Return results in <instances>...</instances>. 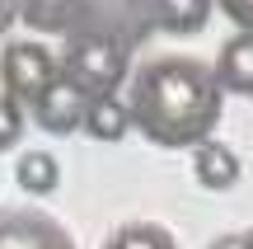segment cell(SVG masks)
Masks as SVG:
<instances>
[{"mask_svg":"<svg viewBox=\"0 0 253 249\" xmlns=\"http://www.w3.org/2000/svg\"><path fill=\"white\" fill-rule=\"evenodd\" d=\"M126 118L145 141L164 150L202 146L220 122V85L211 66L192 56H160L136 71L126 94Z\"/></svg>","mask_w":253,"mask_h":249,"instance_id":"1","label":"cell"},{"mask_svg":"<svg viewBox=\"0 0 253 249\" xmlns=\"http://www.w3.org/2000/svg\"><path fill=\"white\" fill-rule=\"evenodd\" d=\"M61 75L84 99H113V90H118L122 75H126V52L113 38H84V43H75L66 52Z\"/></svg>","mask_w":253,"mask_h":249,"instance_id":"2","label":"cell"},{"mask_svg":"<svg viewBox=\"0 0 253 249\" xmlns=\"http://www.w3.org/2000/svg\"><path fill=\"white\" fill-rule=\"evenodd\" d=\"M56 75H61V66H56L52 52H47V47H38V43H14V47H5V56H0L5 99L28 103V108H33V99L56 80Z\"/></svg>","mask_w":253,"mask_h":249,"instance_id":"3","label":"cell"},{"mask_svg":"<svg viewBox=\"0 0 253 249\" xmlns=\"http://www.w3.org/2000/svg\"><path fill=\"white\" fill-rule=\"evenodd\" d=\"M84 108H89V99H84V94L75 90L66 75H56V80L33 99V118H38V127L52 132V137H66V132H75V127L84 122Z\"/></svg>","mask_w":253,"mask_h":249,"instance_id":"4","label":"cell"},{"mask_svg":"<svg viewBox=\"0 0 253 249\" xmlns=\"http://www.w3.org/2000/svg\"><path fill=\"white\" fill-rule=\"evenodd\" d=\"M0 249H75V245L56 221L14 212V216H0Z\"/></svg>","mask_w":253,"mask_h":249,"instance_id":"5","label":"cell"},{"mask_svg":"<svg viewBox=\"0 0 253 249\" xmlns=\"http://www.w3.org/2000/svg\"><path fill=\"white\" fill-rule=\"evenodd\" d=\"M211 75H216L220 94L230 90V94H249L253 99V33L230 38V43L220 47L216 66H211Z\"/></svg>","mask_w":253,"mask_h":249,"instance_id":"6","label":"cell"},{"mask_svg":"<svg viewBox=\"0 0 253 249\" xmlns=\"http://www.w3.org/2000/svg\"><path fill=\"white\" fill-rule=\"evenodd\" d=\"M192 174H197V184L211 188V193L235 188L239 184V155L230 146H220V141H202V146L192 150Z\"/></svg>","mask_w":253,"mask_h":249,"instance_id":"7","label":"cell"},{"mask_svg":"<svg viewBox=\"0 0 253 249\" xmlns=\"http://www.w3.org/2000/svg\"><path fill=\"white\" fill-rule=\"evenodd\" d=\"M126 127H131V118H126L122 99H89V108H84V132H89L94 141H122Z\"/></svg>","mask_w":253,"mask_h":249,"instance_id":"8","label":"cell"},{"mask_svg":"<svg viewBox=\"0 0 253 249\" xmlns=\"http://www.w3.org/2000/svg\"><path fill=\"white\" fill-rule=\"evenodd\" d=\"M211 14V0H155V19L169 33H197Z\"/></svg>","mask_w":253,"mask_h":249,"instance_id":"9","label":"cell"},{"mask_svg":"<svg viewBox=\"0 0 253 249\" xmlns=\"http://www.w3.org/2000/svg\"><path fill=\"white\" fill-rule=\"evenodd\" d=\"M14 179H19L24 193H52L56 179H61V169H56V160L47 155V150H28V155H19Z\"/></svg>","mask_w":253,"mask_h":249,"instance_id":"10","label":"cell"},{"mask_svg":"<svg viewBox=\"0 0 253 249\" xmlns=\"http://www.w3.org/2000/svg\"><path fill=\"white\" fill-rule=\"evenodd\" d=\"M103 249H178V245H173V235L164 231V226L136 221V226H118Z\"/></svg>","mask_w":253,"mask_h":249,"instance_id":"11","label":"cell"},{"mask_svg":"<svg viewBox=\"0 0 253 249\" xmlns=\"http://www.w3.org/2000/svg\"><path fill=\"white\" fill-rule=\"evenodd\" d=\"M19 137H24V113H19L14 99H5V94H0V150H9Z\"/></svg>","mask_w":253,"mask_h":249,"instance_id":"12","label":"cell"},{"mask_svg":"<svg viewBox=\"0 0 253 249\" xmlns=\"http://www.w3.org/2000/svg\"><path fill=\"white\" fill-rule=\"evenodd\" d=\"M220 9H225L244 33H253V0H220Z\"/></svg>","mask_w":253,"mask_h":249,"instance_id":"13","label":"cell"},{"mask_svg":"<svg viewBox=\"0 0 253 249\" xmlns=\"http://www.w3.org/2000/svg\"><path fill=\"white\" fill-rule=\"evenodd\" d=\"M211 249H244V235H220Z\"/></svg>","mask_w":253,"mask_h":249,"instance_id":"14","label":"cell"},{"mask_svg":"<svg viewBox=\"0 0 253 249\" xmlns=\"http://www.w3.org/2000/svg\"><path fill=\"white\" fill-rule=\"evenodd\" d=\"M244 249H253V231H244Z\"/></svg>","mask_w":253,"mask_h":249,"instance_id":"15","label":"cell"}]
</instances>
